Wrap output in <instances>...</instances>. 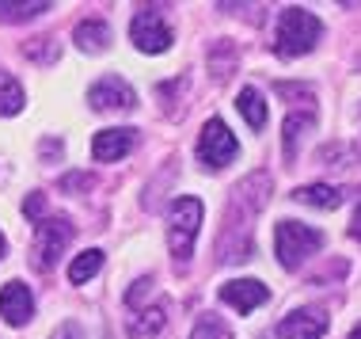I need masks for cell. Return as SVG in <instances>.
I'll return each mask as SVG.
<instances>
[{
	"label": "cell",
	"mask_w": 361,
	"mask_h": 339,
	"mask_svg": "<svg viewBox=\"0 0 361 339\" xmlns=\"http://www.w3.org/2000/svg\"><path fill=\"white\" fill-rule=\"evenodd\" d=\"M23 214H27V218H42V195H27Z\"/></svg>",
	"instance_id": "obj_22"
},
{
	"label": "cell",
	"mask_w": 361,
	"mask_h": 339,
	"mask_svg": "<svg viewBox=\"0 0 361 339\" xmlns=\"http://www.w3.org/2000/svg\"><path fill=\"white\" fill-rule=\"evenodd\" d=\"M130 38L141 54H164L171 46V27L164 23V16L156 8H141L130 23Z\"/></svg>",
	"instance_id": "obj_6"
},
{
	"label": "cell",
	"mask_w": 361,
	"mask_h": 339,
	"mask_svg": "<svg viewBox=\"0 0 361 339\" xmlns=\"http://www.w3.org/2000/svg\"><path fill=\"white\" fill-rule=\"evenodd\" d=\"M312 126V114H289L286 119V126H281V130H286V160H293L297 157V141H300V130H308Z\"/></svg>",
	"instance_id": "obj_18"
},
{
	"label": "cell",
	"mask_w": 361,
	"mask_h": 339,
	"mask_svg": "<svg viewBox=\"0 0 361 339\" xmlns=\"http://www.w3.org/2000/svg\"><path fill=\"white\" fill-rule=\"evenodd\" d=\"M319 248H324V232H319V229L300 225V221H278L274 251H278V263L286 270L305 267V259H312Z\"/></svg>",
	"instance_id": "obj_3"
},
{
	"label": "cell",
	"mask_w": 361,
	"mask_h": 339,
	"mask_svg": "<svg viewBox=\"0 0 361 339\" xmlns=\"http://www.w3.org/2000/svg\"><path fill=\"white\" fill-rule=\"evenodd\" d=\"M190 339H232V332L224 328V321L221 316H198V324H194V332H190Z\"/></svg>",
	"instance_id": "obj_19"
},
{
	"label": "cell",
	"mask_w": 361,
	"mask_h": 339,
	"mask_svg": "<svg viewBox=\"0 0 361 339\" xmlns=\"http://www.w3.org/2000/svg\"><path fill=\"white\" fill-rule=\"evenodd\" d=\"M0 256H4V237H0Z\"/></svg>",
	"instance_id": "obj_26"
},
{
	"label": "cell",
	"mask_w": 361,
	"mask_h": 339,
	"mask_svg": "<svg viewBox=\"0 0 361 339\" xmlns=\"http://www.w3.org/2000/svg\"><path fill=\"white\" fill-rule=\"evenodd\" d=\"M324 332H327L324 309H293L286 321L278 324L281 339H324Z\"/></svg>",
	"instance_id": "obj_9"
},
{
	"label": "cell",
	"mask_w": 361,
	"mask_h": 339,
	"mask_svg": "<svg viewBox=\"0 0 361 339\" xmlns=\"http://www.w3.org/2000/svg\"><path fill=\"white\" fill-rule=\"evenodd\" d=\"M236 107H240L243 119H247L251 130H262V126H267V103H262L259 88H240V95H236Z\"/></svg>",
	"instance_id": "obj_14"
},
{
	"label": "cell",
	"mask_w": 361,
	"mask_h": 339,
	"mask_svg": "<svg viewBox=\"0 0 361 339\" xmlns=\"http://www.w3.org/2000/svg\"><path fill=\"white\" fill-rule=\"evenodd\" d=\"M350 237H354V240H361V202H357L354 218H350Z\"/></svg>",
	"instance_id": "obj_24"
},
{
	"label": "cell",
	"mask_w": 361,
	"mask_h": 339,
	"mask_svg": "<svg viewBox=\"0 0 361 339\" xmlns=\"http://www.w3.org/2000/svg\"><path fill=\"white\" fill-rule=\"evenodd\" d=\"M87 183H92L87 176H65V179H61V187H65V191H76V187H87Z\"/></svg>",
	"instance_id": "obj_23"
},
{
	"label": "cell",
	"mask_w": 361,
	"mask_h": 339,
	"mask_svg": "<svg viewBox=\"0 0 361 339\" xmlns=\"http://www.w3.org/2000/svg\"><path fill=\"white\" fill-rule=\"evenodd\" d=\"M324 35V23L308 12V8H286L278 16V35H274V50L281 57H300L312 54Z\"/></svg>",
	"instance_id": "obj_1"
},
{
	"label": "cell",
	"mask_w": 361,
	"mask_h": 339,
	"mask_svg": "<svg viewBox=\"0 0 361 339\" xmlns=\"http://www.w3.org/2000/svg\"><path fill=\"white\" fill-rule=\"evenodd\" d=\"M202 202L194 195H179L168 210V248L179 263H187L190 251H194V240H198V229H202Z\"/></svg>",
	"instance_id": "obj_2"
},
{
	"label": "cell",
	"mask_w": 361,
	"mask_h": 339,
	"mask_svg": "<svg viewBox=\"0 0 361 339\" xmlns=\"http://www.w3.org/2000/svg\"><path fill=\"white\" fill-rule=\"evenodd\" d=\"M137 145V130H130V126H114V130H99L92 138V157L111 164V160H122L126 153Z\"/></svg>",
	"instance_id": "obj_11"
},
{
	"label": "cell",
	"mask_w": 361,
	"mask_h": 339,
	"mask_svg": "<svg viewBox=\"0 0 361 339\" xmlns=\"http://www.w3.org/2000/svg\"><path fill=\"white\" fill-rule=\"evenodd\" d=\"M38 12H50V4L46 0H19V4H12V0H0V19H35Z\"/></svg>",
	"instance_id": "obj_17"
},
{
	"label": "cell",
	"mask_w": 361,
	"mask_h": 339,
	"mask_svg": "<svg viewBox=\"0 0 361 339\" xmlns=\"http://www.w3.org/2000/svg\"><path fill=\"white\" fill-rule=\"evenodd\" d=\"M99 267H103V251H99V248H87V251H80V256H76L73 263H69V282H73V286L87 282V278H92Z\"/></svg>",
	"instance_id": "obj_15"
},
{
	"label": "cell",
	"mask_w": 361,
	"mask_h": 339,
	"mask_svg": "<svg viewBox=\"0 0 361 339\" xmlns=\"http://www.w3.org/2000/svg\"><path fill=\"white\" fill-rule=\"evenodd\" d=\"M87 103H92L95 111H133L137 107V95H133V88L122 76H103V81L92 84Z\"/></svg>",
	"instance_id": "obj_7"
},
{
	"label": "cell",
	"mask_w": 361,
	"mask_h": 339,
	"mask_svg": "<svg viewBox=\"0 0 361 339\" xmlns=\"http://www.w3.org/2000/svg\"><path fill=\"white\" fill-rule=\"evenodd\" d=\"M23 111V88L16 84V76H8V73H0V114H19Z\"/></svg>",
	"instance_id": "obj_16"
},
{
	"label": "cell",
	"mask_w": 361,
	"mask_h": 339,
	"mask_svg": "<svg viewBox=\"0 0 361 339\" xmlns=\"http://www.w3.org/2000/svg\"><path fill=\"white\" fill-rule=\"evenodd\" d=\"M73 240V225L65 218H42L35 229V263L42 270H50L57 259H61V251L69 248Z\"/></svg>",
	"instance_id": "obj_5"
},
{
	"label": "cell",
	"mask_w": 361,
	"mask_h": 339,
	"mask_svg": "<svg viewBox=\"0 0 361 339\" xmlns=\"http://www.w3.org/2000/svg\"><path fill=\"white\" fill-rule=\"evenodd\" d=\"M0 316H4L12 328H23L35 316V297L27 282H8L0 290Z\"/></svg>",
	"instance_id": "obj_10"
},
{
	"label": "cell",
	"mask_w": 361,
	"mask_h": 339,
	"mask_svg": "<svg viewBox=\"0 0 361 339\" xmlns=\"http://www.w3.org/2000/svg\"><path fill=\"white\" fill-rule=\"evenodd\" d=\"M267 297H270V290L259 282V278H232V282H224L221 286V302L224 305H232L236 313H255L259 305H267Z\"/></svg>",
	"instance_id": "obj_8"
},
{
	"label": "cell",
	"mask_w": 361,
	"mask_h": 339,
	"mask_svg": "<svg viewBox=\"0 0 361 339\" xmlns=\"http://www.w3.org/2000/svg\"><path fill=\"white\" fill-rule=\"evenodd\" d=\"M293 198L305 202V206H316V210H338L343 206V191L327 187V183H305V187L293 191Z\"/></svg>",
	"instance_id": "obj_12"
},
{
	"label": "cell",
	"mask_w": 361,
	"mask_h": 339,
	"mask_svg": "<svg viewBox=\"0 0 361 339\" xmlns=\"http://www.w3.org/2000/svg\"><path fill=\"white\" fill-rule=\"evenodd\" d=\"M50 339H84V332H80V324H73V321H65L57 332L50 335Z\"/></svg>",
	"instance_id": "obj_21"
},
{
	"label": "cell",
	"mask_w": 361,
	"mask_h": 339,
	"mask_svg": "<svg viewBox=\"0 0 361 339\" xmlns=\"http://www.w3.org/2000/svg\"><path fill=\"white\" fill-rule=\"evenodd\" d=\"M350 339H361V324L354 328V332H350Z\"/></svg>",
	"instance_id": "obj_25"
},
{
	"label": "cell",
	"mask_w": 361,
	"mask_h": 339,
	"mask_svg": "<svg viewBox=\"0 0 361 339\" xmlns=\"http://www.w3.org/2000/svg\"><path fill=\"white\" fill-rule=\"evenodd\" d=\"M160 328H164V305L145 309L141 321H130V332L133 335H152V332H160Z\"/></svg>",
	"instance_id": "obj_20"
},
{
	"label": "cell",
	"mask_w": 361,
	"mask_h": 339,
	"mask_svg": "<svg viewBox=\"0 0 361 339\" xmlns=\"http://www.w3.org/2000/svg\"><path fill=\"white\" fill-rule=\"evenodd\" d=\"M73 38L84 54H99V50H106V42H111V27H106L103 19H84V23H76Z\"/></svg>",
	"instance_id": "obj_13"
},
{
	"label": "cell",
	"mask_w": 361,
	"mask_h": 339,
	"mask_svg": "<svg viewBox=\"0 0 361 339\" xmlns=\"http://www.w3.org/2000/svg\"><path fill=\"white\" fill-rule=\"evenodd\" d=\"M240 153V141L236 133L228 130L221 119H209L202 126V138H198V160L206 164V168H224V164H232Z\"/></svg>",
	"instance_id": "obj_4"
}]
</instances>
